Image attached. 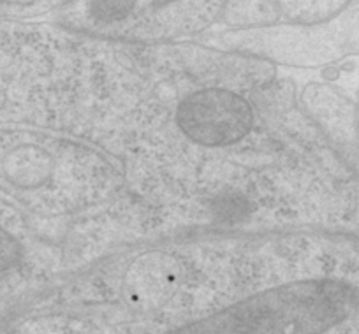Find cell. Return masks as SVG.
<instances>
[{
    "mask_svg": "<svg viewBox=\"0 0 359 334\" xmlns=\"http://www.w3.org/2000/svg\"><path fill=\"white\" fill-rule=\"evenodd\" d=\"M22 259V246L18 241L0 227V273L11 270Z\"/></svg>",
    "mask_w": 359,
    "mask_h": 334,
    "instance_id": "cell-9",
    "label": "cell"
},
{
    "mask_svg": "<svg viewBox=\"0 0 359 334\" xmlns=\"http://www.w3.org/2000/svg\"><path fill=\"white\" fill-rule=\"evenodd\" d=\"M355 104L359 106V88H358V92H355Z\"/></svg>",
    "mask_w": 359,
    "mask_h": 334,
    "instance_id": "cell-10",
    "label": "cell"
},
{
    "mask_svg": "<svg viewBox=\"0 0 359 334\" xmlns=\"http://www.w3.org/2000/svg\"><path fill=\"white\" fill-rule=\"evenodd\" d=\"M358 127H359V116H358Z\"/></svg>",
    "mask_w": 359,
    "mask_h": 334,
    "instance_id": "cell-11",
    "label": "cell"
},
{
    "mask_svg": "<svg viewBox=\"0 0 359 334\" xmlns=\"http://www.w3.org/2000/svg\"><path fill=\"white\" fill-rule=\"evenodd\" d=\"M352 0H277L280 18L298 27H319L337 18Z\"/></svg>",
    "mask_w": 359,
    "mask_h": 334,
    "instance_id": "cell-6",
    "label": "cell"
},
{
    "mask_svg": "<svg viewBox=\"0 0 359 334\" xmlns=\"http://www.w3.org/2000/svg\"><path fill=\"white\" fill-rule=\"evenodd\" d=\"M330 102V122L334 137L340 144H344L351 151L355 165L359 169V127H358V111L351 102L341 99L340 95L330 92L327 94Z\"/></svg>",
    "mask_w": 359,
    "mask_h": 334,
    "instance_id": "cell-7",
    "label": "cell"
},
{
    "mask_svg": "<svg viewBox=\"0 0 359 334\" xmlns=\"http://www.w3.org/2000/svg\"><path fill=\"white\" fill-rule=\"evenodd\" d=\"M220 22L234 29H262L280 22L277 0H226Z\"/></svg>",
    "mask_w": 359,
    "mask_h": 334,
    "instance_id": "cell-5",
    "label": "cell"
},
{
    "mask_svg": "<svg viewBox=\"0 0 359 334\" xmlns=\"http://www.w3.org/2000/svg\"><path fill=\"white\" fill-rule=\"evenodd\" d=\"M312 29L316 32L319 46L317 58H320V62L359 55V0H352L331 22Z\"/></svg>",
    "mask_w": 359,
    "mask_h": 334,
    "instance_id": "cell-4",
    "label": "cell"
},
{
    "mask_svg": "<svg viewBox=\"0 0 359 334\" xmlns=\"http://www.w3.org/2000/svg\"><path fill=\"white\" fill-rule=\"evenodd\" d=\"M11 162L15 164V169H11V173L16 174V180L27 187L43 183L50 176L51 165H53L50 155L39 148H22L13 155Z\"/></svg>",
    "mask_w": 359,
    "mask_h": 334,
    "instance_id": "cell-8",
    "label": "cell"
},
{
    "mask_svg": "<svg viewBox=\"0 0 359 334\" xmlns=\"http://www.w3.org/2000/svg\"><path fill=\"white\" fill-rule=\"evenodd\" d=\"M176 125L199 146H231L252 132L254 109L236 92L201 88L182 99L176 108Z\"/></svg>",
    "mask_w": 359,
    "mask_h": 334,
    "instance_id": "cell-2",
    "label": "cell"
},
{
    "mask_svg": "<svg viewBox=\"0 0 359 334\" xmlns=\"http://www.w3.org/2000/svg\"><path fill=\"white\" fill-rule=\"evenodd\" d=\"M184 0H78L83 25L113 37H141L158 15Z\"/></svg>",
    "mask_w": 359,
    "mask_h": 334,
    "instance_id": "cell-3",
    "label": "cell"
},
{
    "mask_svg": "<svg viewBox=\"0 0 359 334\" xmlns=\"http://www.w3.org/2000/svg\"><path fill=\"white\" fill-rule=\"evenodd\" d=\"M359 320V277H324L278 285L176 329L194 334H309Z\"/></svg>",
    "mask_w": 359,
    "mask_h": 334,
    "instance_id": "cell-1",
    "label": "cell"
}]
</instances>
